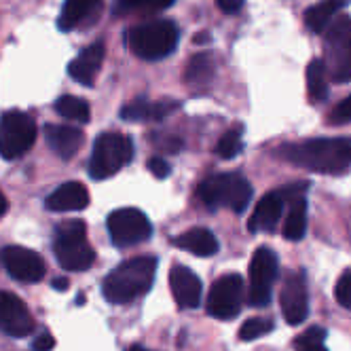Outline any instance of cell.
I'll use <instances>...</instances> for the list:
<instances>
[{
  "label": "cell",
  "mask_w": 351,
  "mask_h": 351,
  "mask_svg": "<svg viewBox=\"0 0 351 351\" xmlns=\"http://www.w3.org/2000/svg\"><path fill=\"white\" fill-rule=\"evenodd\" d=\"M282 157L319 173H343L351 167V138H313L282 148Z\"/></svg>",
  "instance_id": "obj_1"
},
{
  "label": "cell",
  "mask_w": 351,
  "mask_h": 351,
  "mask_svg": "<svg viewBox=\"0 0 351 351\" xmlns=\"http://www.w3.org/2000/svg\"><path fill=\"white\" fill-rule=\"evenodd\" d=\"M157 258L155 256H136L123 261L117 269H112L102 284V294L108 303L125 305L132 303L138 296L146 294L155 282Z\"/></svg>",
  "instance_id": "obj_2"
},
{
  "label": "cell",
  "mask_w": 351,
  "mask_h": 351,
  "mask_svg": "<svg viewBox=\"0 0 351 351\" xmlns=\"http://www.w3.org/2000/svg\"><path fill=\"white\" fill-rule=\"evenodd\" d=\"M130 51L146 62L167 58L178 45V28L171 19H150L130 28L125 34Z\"/></svg>",
  "instance_id": "obj_3"
},
{
  "label": "cell",
  "mask_w": 351,
  "mask_h": 351,
  "mask_svg": "<svg viewBox=\"0 0 351 351\" xmlns=\"http://www.w3.org/2000/svg\"><path fill=\"white\" fill-rule=\"evenodd\" d=\"M53 252L62 269L87 271L95 263V250L87 239L83 220H64L53 231Z\"/></svg>",
  "instance_id": "obj_4"
},
{
  "label": "cell",
  "mask_w": 351,
  "mask_h": 351,
  "mask_svg": "<svg viewBox=\"0 0 351 351\" xmlns=\"http://www.w3.org/2000/svg\"><path fill=\"white\" fill-rule=\"evenodd\" d=\"M197 197L210 208H227L237 214L245 212L250 199H252V184L241 173H216L206 178L197 186Z\"/></svg>",
  "instance_id": "obj_5"
},
{
  "label": "cell",
  "mask_w": 351,
  "mask_h": 351,
  "mask_svg": "<svg viewBox=\"0 0 351 351\" xmlns=\"http://www.w3.org/2000/svg\"><path fill=\"white\" fill-rule=\"evenodd\" d=\"M134 157V142L132 138L108 132L102 134L91 150L89 159V173L93 180H106L114 176L121 167H125Z\"/></svg>",
  "instance_id": "obj_6"
},
{
  "label": "cell",
  "mask_w": 351,
  "mask_h": 351,
  "mask_svg": "<svg viewBox=\"0 0 351 351\" xmlns=\"http://www.w3.org/2000/svg\"><path fill=\"white\" fill-rule=\"evenodd\" d=\"M324 62L335 83L351 81V17H337L324 32Z\"/></svg>",
  "instance_id": "obj_7"
},
{
  "label": "cell",
  "mask_w": 351,
  "mask_h": 351,
  "mask_svg": "<svg viewBox=\"0 0 351 351\" xmlns=\"http://www.w3.org/2000/svg\"><path fill=\"white\" fill-rule=\"evenodd\" d=\"M36 140V123L21 110H9L0 117V157L13 161L26 155Z\"/></svg>",
  "instance_id": "obj_8"
},
{
  "label": "cell",
  "mask_w": 351,
  "mask_h": 351,
  "mask_svg": "<svg viewBox=\"0 0 351 351\" xmlns=\"http://www.w3.org/2000/svg\"><path fill=\"white\" fill-rule=\"evenodd\" d=\"M106 227H108L110 241L117 247L138 245V243L146 241L150 237V233H153V224H150L148 216L136 208L114 210L106 220Z\"/></svg>",
  "instance_id": "obj_9"
},
{
  "label": "cell",
  "mask_w": 351,
  "mask_h": 351,
  "mask_svg": "<svg viewBox=\"0 0 351 351\" xmlns=\"http://www.w3.org/2000/svg\"><path fill=\"white\" fill-rule=\"evenodd\" d=\"M278 256L271 247H258L252 263H250V288H247V303L252 307H265L271 300L273 284L278 280Z\"/></svg>",
  "instance_id": "obj_10"
},
{
  "label": "cell",
  "mask_w": 351,
  "mask_h": 351,
  "mask_svg": "<svg viewBox=\"0 0 351 351\" xmlns=\"http://www.w3.org/2000/svg\"><path fill=\"white\" fill-rule=\"evenodd\" d=\"M243 305V278L239 273H227L218 278L208 294V313L216 319H233Z\"/></svg>",
  "instance_id": "obj_11"
},
{
  "label": "cell",
  "mask_w": 351,
  "mask_h": 351,
  "mask_svg": "<svg viewBox=\"0 0 351 351\" xmlns=\"http://www.w3.org/2000/svg\"><path fill=\"white\" fill-rule=\"evenodd\" d=\"M0 258H3V265L9 271L11 278L23 284H36L47 273V263L43 261V256L28 247L9 245L3 250Z\"/></svg>",
  "instance_id": "obj_12"
},
{
  "label": "cell",
  "mask_w": 351,
  "mask_h": 351,
  "mask_svg": "<svg viewBox=\"0 0 351 351\" xmlns=\"http://www.w3.org/2000/svg\"><path fill=\"white\" fill-rule=\"evenodd\" d=\"M280 307L284 319L290 326L303 324L309 315V298H307V284L300 273L292 271L284 278L282 292H280Z\"/></svg>",
  "instance_id": "obj_13"
},
{
  "label": "cell",
  "mask_w": 351,
  "mask_h": 351,
  "mask_svg": "<svg viewBox=\"0 0 351 351\" xmlns=\"http://www.w3.org/2000/svg\"><path fill=\"white\" fill-rule=\"evenodd\" d=\"M0 330L17 339L28 337L34 330V317L26 303L5 290H0Z\"/></svg>",
  "instance_id": "obj_14"
},
{
  "label": "cell",
  "mask_w": 351,
  "mask_h": 351,
  "mask_svg": "<svg viewBox=\"0 0 351 351\" xmlns=\"http://www.w3.org/2000/svg\"><path fill=\"white\" fill-rule=\"evenodd\" d=\"M286 208H288V191H286V186L267 193L256 204L252 216H250L247 229L252 233H273L275 229H278V224H280L282 214H284Z\"/></svg>",
  "instance_id": "obj_15"
},
{
  "label": "cell",
  "mask_w": 351,
  "mask_h": 351,
  "mask_svg": "<svg viewBox=\"0 0 351 351\" xmlns=\"http://www.w3.org/2000/svg\"><path fill=\"white\" fill-rule=\"evenodd\" d=\"M307 184H290L288 191V216L284 222V237L288 241H300L307 233V199H305Z\"/></svg>",
  "instance_id": "obj_16"
},
{
  "label": "cell",
  "mask_w": 351,
  "mask_h": 351,
  "mask_svg": "<svg viewBox=\"0 0 351 351\" xmlns=\"http://www.w3.org/2000/svg\"><path fill=\"white\" fill-rule=\"evenodd\" d=\"M169 288L173 300L182 309H195L202 300V280L182 265H173L169 271Z\"/></svg>",
  "instance_id": "obj_17"
},
{
  "label": "cell",
  "mask_w": 351,
  "mask_h": 351,
  "mask_svg": "<svg viewBox=\"0 0 351 351\" xmlns=\"http://www.w3.org/2000/svg\"><path fill=\"white\" fill-rule=\"evenodd\" d=\"M102 5L104 0H64L60 21H58L60 30L70 32L87 26V23H91L99 15Z\"/></svg>",
  "instance_id": "obj_18"
},
{
  "label": "cell",
  "mask_w": 351,
  "mask_h": 351,
  "mask_svg": "<svg viewBox=\"0 0 351 351\" xmlns=\"http://www.w3.org/2000/svg\"><path fill=\"white\" fill-rule=\"evenodd\" d=\"M45 138L49 148L66 161L77 155L85 142V134L79 128H72V125H47Z\"/></svg>",
  "instance_id": "obj_19"
},
{
  "label": "cell",
  "mask_w": 351,
  "mask_h": 351,
  "mask_svg": "<svg viewBox=\"0 0 351 351\" xmlns=\"http://www.w3.org/2000/svg\"><path fill=\"white\" fill-rule=\"evenodd\" d=\"M104 53H106V49L102 43H93L89 45L87 49H83V51L74 58L68 66V74L70 77L81 83V85H93L95 77H97V72L99 68H102V62H104Z\"/></svg>",
  "instance_id": "obj_20"
},
{
  "label": "cell",
  "mask_w": 351,
  "mask_h": 351,
  "mask_svg": "<svg viewBox=\"0 0 351 351\" xmlns=\"http://www.w3.org/2000/svg\"><path fill=\"white\" fill-rule=\"evenodd\" d=\"M89 206V191L81 182H66L45 199V208L51 212H79Z\"/></svg>",
  "instance_id": "obj_21"
},
{
  "label": "cell",
  "mask_w": 351,
  "mask_h": 351,
  "mask_svg": "<svg viewBox=\"0 0 351 351\" xmlns=\"http://www.w3.org/2000/svg\"><path fill=\"white\" fill-rule=\"evenodd\" d=\"M173 245L180 247V250H186L191 254H197V256H214L218 252V239L212 231L204 229V227H195V229H189L186 233L173 237Z\"/></svg>",
  "instance_id": "obj_22"
},
{
  "label": "cell",
  "mask_w": 351,
  "mask_h": 351,
  "mask_svg": "<svg viewBox=\"0 0 351 351\" xmlns=\"http://www.w3.org/2000/svg\"><path fill=\"white\" fill-rule=\"evenodd\" d=\"M347 0H319L313 7L307 9L305 13V23L307 28L315 34H324L328 30L330 23L337 19L339 11L345 7Z\"/></svg>",
  "instance_id": "obj_23"
},
{
  "label": "cell",
  "mask_w": 351,
  "mask_h": 351,
  "mask_svg": "<svg viewBox=\"0 0 351 351\" xmlns=\"http://www.w3.org/2000/svg\"><path fill=\"white\" fill-rule=\"evenodd\" d=\"M328 81H330V74H328V68H326V62L322 58L311 60L307 66V95L313 104L324 102V99L328 97Z\"/></svg>",
  "instance_id": "obj_24"
},
{
  "label": "cell",
  "mask_w": 351,
  "mask_h": 351,
  "mask_svg": "<svg viewBox=\"0 0 351 351\" xmlns=\"http://www.w3.org/2000/svg\"><path fill=\"white\" fill-rule=\"evenodd\" d=\"M214 72H216V64H214L212 56L199 53V56H195L189 62V66H186V77L184 79L193 87H202V85H208L214 79Z\"/></svg>",
  "instance_id": "obj_25"
},
{
  "label": "cell",
  "mask_w": 351,
  "mask_h": 351,
  "mask_svg": "<svg viewBox=\"0 0 351 351\" xmlns=\"http://www.w3.org/2000/svg\"><path fill=\"white\" fill-rule=\"evenodd\" d=\"M173 0H117V15H150L171 7Z\"/></svg>",
  "instance_id": "obj_26"
},
{
  "label": "cell",
  "mask_w": 351,
  "mask_h": 351,
  "mask_svg": "<svg viewBox=\"0 0 351 351\" xmlns=\"http://www.w3.org/2000/svg\"><path fill=\"white\" fill-rule=\"evenodd\" d=\"M56 112L68 121H79V123H87L91 117L87 99L77 95H62L56 102Z\"/></svg>",
  "instance_id": "obj_27"
},
{
  "label": "cell",
  "mask_w": 351,
  "mask_h": 351,
  "mask_svg": "<svg viewBox=\"0 0 351 351\" xmlns=\"http://www.w3.org/2000/svg\"><path fill=\"white\" fill-rule=\"evenodd\" d=\"M241 148H243V128L235 125V128L224 132L216 142V155L220 159H235L241 153Z\"/></svg>",
  "instance_id": "obj_28"
},
{
  "label": "cell",
  "mask_w": 351,
  "mask_h": 351,
  "mask_svg": "<svg viewBox=\"0 0 351 351\" xmlns=\"http://www.w3.org/2000/svg\"><path fill=\"white\" fill-rule=\"evenodd\" d=\"M121 117L125 121H155V102H150L146 97H138L134 102H128L121 110Z\"/></svg>",
  "instance_id": "obj_29"
},
{
  "label": "cell",
  "mask_w": 351,
  "mask_h": 351,
  "mask_svg": "<svg viewBox=\"0 0 351 351\" xmlns=\"http://www.w3.org/2000/svg\"><path fill=\"white\" fill-rule=\"evenodd\" d=\"M294 351H328L326 347V332L317 326L307 328L303 335L294 339Z\"/></svg>",
  "instance_id": "obj_30"
},
{
  "label": "cell",
  "mask_w": 351,
  "mask_h": 351,
  "mask_svg": "<svg viewBox=\"0 0 351 351\" xmlns=\"http://www.w3.org/2000/svg\"><path fill=\"white\" fill-rule=\"evenodd\" d=\"M273 330V324L269 319H263V317H252L241 324L239 328V339L241 341H254V339H261L265 335H269Z\"/></svg>",
  "instance_id": "obj_31"
},
{
  "label": "cell",
  "mask_w": 351,
  "mask_h": 351,
  "mask_svg": "<svg viewBox=\"0 0 351 351\" xmlns=\"http://www.w3.org/2000/svg\"><path fill=\"white\" fill-rule=\"evenodd\" d=\"M335 296L345 309H351V271H345L335 288Z\"/></svg>",
  "instance_id": "obj_32"
},
{
  "label": "cell",
  "mask_w": 351,
  "mask_h": 351,
  "mask_svg": "<svg viewBox=\"0 0 351 351\" xmlns=\"http://www.w3.org/2000/svg\"><path fill=\"white\" fill-rule=\"evenodd\" d=\"M328 123H332V125L351 123V95L341 99V102L332 108V112L328 114Z\"/></svg>",
  "instance_id": "obj_33"
},
{
  "label": "cell",
  "mask_w": 351,
  "mask_h": 351,
  "mask_svg": "<svg viewBox=\"0 0 351 351\" xmlns=\"http://www.w3.org/2000/svg\"><path fill=\"white\" fill-rule=\"evenodd\" d=\"M148 169L153 171L155 178H167L169 171H171L169 163H167L163 157H153V159H150V161H148Z\"/></svg>",
  "instance_id": "obj_34"
},
{
  "label": "cell",
  "mask_w": 351,
  "mask_h": 351,
  "mask_svg": "<svg viewBox=\"0 0 351 351\" xmlns=\"http://www.w3.org/2000/svg\"><path fill=\"white\" fill-rule=\"evenodd\" d=\"M56 347V339L49 335V332H43V335H38L36 339H34V343H32V349L34 351H51Z\"/></svg>",
  "instance_id": "obj_35"
},
{
  "label": "cell",
  "mask_w": 351,
  "mask_h": 351,
  "mask_svg": "<svg viewBox=\"0 0 351 351\" xmlns=\"http://www.w3.org/2000/svg\"><path fill=\"white\" fill-rule=\"evenodd\" d=\"M216 3H218V7H220V11H222V13L235 15V13H239V11H241V7H243L245 0H216Z\"/></svg>",
  "instance_id": "obj_36"
},
{
  "label": "cell",
  "mask_w": 351,
  "mask_h": 351,
  "mask_svg": "<svg viewBox=\"0 0 351 351\" xmlns=\"http://www.w3.org/2000/svg\"><path fill=\"white\" fill-rule=\"evenodd\" d=\"M68 286H70V282H68L66 278H56V280H53V288L60 290V292H66Z\"/></svg>",
  "instance_id": "obj_37"
},
{
  "label": "cell",
  "mask_w": 351,
  "mask_h": 351,
  "mask_svg": "<svg viewBox=\"0 0 351 351\" xmlns=\"http://www.w3.org/2000/svg\"><path fill=\"white\" fill-rule=\"evenodd\" d=\"M5 212H7V199H5L3 191H0V218H3Z\"/></svg>",
  "instance_id": "obj_38"
},
{
  "label": "cell",
  "mask_w": 351,
  "mask_h": 351,
  "mask_svg": "<svg viewBox=\"0 0 351 351\" xmlns=\"http://www.w3.org/2000/svg\"><path fill=\"white\" fill-rule=\"evenodd\" d=\"M128 351H148V349H144V347H140V345H134V347L128 349Z\"/></svg>",
  "instance_id": "obj_39"
}]
</instances>
